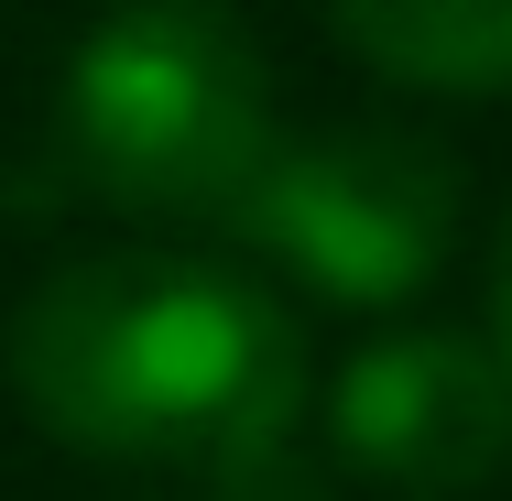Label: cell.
<instances>
[{"label": "cell", "instance_id": "6da1fadb", "mask_svg": "<svg viewBox=\"0 0 512 501\" xmlns=\"http://www.w3.org/2000/svg\"><path fill=\"white\" fill-rule=\"evenodd\" d=\"M11 403L120 469H207L229 501H306V338L251 273L197 251H88L11 305Z\"/></svg>", "mask_w": 512, "mask_h": 501}, {"label": "cell", "instance_id": "7a4b0ae2", "mask_svg": "<svg viewBox=\"0 0 512 501\" xmlns=\"http://www.w3.org/2000/svg\"><path fill=\"white\" fill-rule=\"evenodd\" d=\"M273 77L262 44L207 0H120L66 55L55 164L131 218H240L273 164Z\"/></svg>", "mask_w": 512, "mask_h": 501}, {"label": "cell", "instance_id": "3957f363", "mask_svg": "<svg viewBox=\"0 0 512 501\" xmlns=\"http://www.w3.org/2000/svg\"><path fill=\"white\" fill-rule=\"evenodd\" d=\"M458 153H436L404 120H338L306 142H273L262 186L240 197V240L273 251L327 305H414L458 251Z\"/></svg>", "mask_w": 512, "mask_h": 501}, {"label": "cell", "instance_id": "277c9868", "mask_svg": "<svg viewBox=\"0 0 512 501\" xmlns=\"http://www.w3.org/2000/svg\"><path fill=\"white\" fill-rule=\"evenodd\" d=\"M327 447L404 501L480 491L512 458V382L480 338L393 327L327 382Z\"/></svg>", "mask_w": 512, "mask_h": 501}, {"label": "cell", "instance_id": "5b68a950", "mask_svg": "<svg viewBox=\"0 0 512 501\" xmlns=\"http://www.w3.org/2000/svg\"><path fill=\"white\" fill-rule=\"evenodd\" d=\"M338 44L436 99H502L512 88V0H327Z\"/></svg>", "mask_w": 512, "mask_h": 501}, {"label": "cell", "instance_id": "8992f818", "mask_svg": "<svg viewBox=\"0 0 512 501\" xmlns=\"http://www.w3.org/2000/svg\"><path fill=\"white\" fill-rule=\"evenodd\" d=\"M491 360L512 382V218H502V251H491Z\"/></svg>", "mask_w": 512, "mask_h": 501}]
</instances>
